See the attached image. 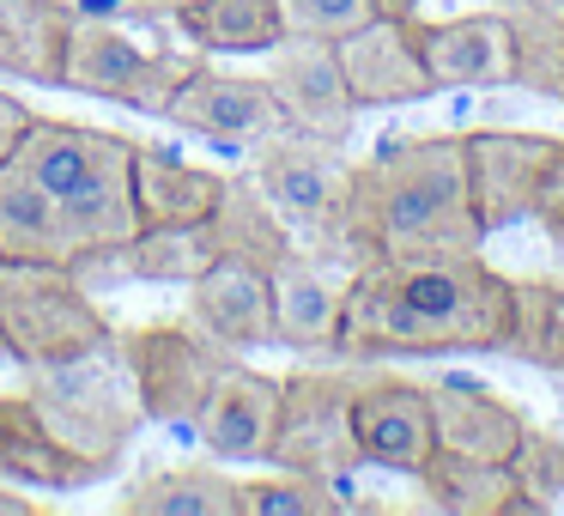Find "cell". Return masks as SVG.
<instances>
[{"instance_id": "4", "label": "cell", "mask_w": 564, "mask_h": 516, "mask_svg": "<svg viewBox=\"0 0 564 516\" xmlns=\"http://www.w3.org/2000/svg\"><path fill=\"white\" fill-rule=\"evenodd\" d=\"M25 395L37 401V413L50 419V431L79 450L86 462H98L110 474L128 455V443L147 426V407H140V389L128 377L122 341H104L98 353L67 358V365H37L25 370Z\"/></svg>"}, {"instance_id": "7", "label": "cell", "mask_w": 564, "mask_h": 516, "mask_svg": "<svg viewBox=\"0 0 564 516\" xmlns=\"http://www.w3.org/2000/svg\"><path fill=\"white\" fill-rule=\"evenodd\" d=\"M207 55L188 50H164L159 37H140V25H110V19H86L74 13V37H67V62H62V92L79 98H104L140 116H164L171 92L183 86Z\"/></svg>"}, {"instance_id": "39", "label": "cell", "mask_w": 564, "mask_h": 516, "mask_svg": "<svg viewBox=\"0 0 564 516\" xmlns=\"http://www.w3.org/2000/svg\"><path fill=\"white\" fill-rule=\"evenodd\" d=\"M171 7H176V0H171Z\"/></svg>"}, {"instance_id": "37", "label": "cell", "mask_w": 564, "mask_h": 516, "mask_svg": "<svg viewBox=\"0 0 564 516\" xmlns=\"http://www.w3.org/2000/svg\"><path fill=\"white\" fill-rule=\"evenodd\" d=\"M31 510H37V504H31L25 492H7V486H0V516H31Z\"/></svg>"}, {"instance_id": "16", "label": "cell", "mask_w": 564, "mask_h": 516, "mask_svg": "<svg viewBox=\"0 0 564 516\" xmlns=\"http://www.w3.org/2000/svg\"><path fill=\"white\" fill-rule=\"evenodd\" d=\"M188 322L231 353L273 346V273L256 261L219 256L200 280H188Z\"/></svg>"}, {"instance_id": "24", "label": "cell", "mask_w": 564, "mask_h": 516, "mask_svg": "<svg viewBox=\"0 0 564 516\" xmlns=\"http://www.w3.org/2000/svg\"><path fill=\"white\" fill-rule=\"evenodd\" d=\"M231 176L200 171L164 147H134V213L140 225H200L213 219Z\"/></svg>"}, {"instance_id": "23", "label": "cell", "mask_w": 564, "mask_h": 516, "mask_svg": "<svg viewBox=\"0 0 564 516\" xmlns=\"http://www.w3.org/2000/svg\"><path fill=\"white\" fill-rule=\"evenodd\" d=\"M74 0H0V74L25 86H62Z\"/></svg>"}, {"instance_id": "27", "label": "cell", "mask_w": 564, "mask_h": 516, "mask_svg": "<svg viewBox=\"0 0 564 516\" xmlns=\"http://www.w3.org/2000/svg\"><path fill=\"white\" fill-rule=\"evenodd\" d=\"M213 237H219V256L256 261V268H285L297 256V237L285 232V219L268 207V195L256 189V176H231L213 207Z\"/></svg>"}, {"instance_id": "1", "label": "cell", "mask_w": 564, "mask_h": 516, "mask_svg": "<svg viewBox=\"0 0 564 516\" xmlns=\"http://www.w3.org/2000/svg\"><path fill=\"white\" fill-rule=\"evenodd\" d=\"M503 341H510V273L486 268L479 249L370 256L346 273L334 353L352 365L503 353Z\"/></svg>"}, {"instance_id": "18", "label": "cell", "mask_w": 564, "mask_h": 516, "mask_svg": "<svg viewBox=\"0 0 564 516\" xmlns=\"http://www.w3.org/2000/svg\"><path fill=\"white\" fill-rule=\"evenodd\" d=\"M425 389H431V419H437V450L479 455V462H510L516 455L528 419L516 413L491 383L462 377V370H443V377L425 383Z\"/></svg>"}, {"instance_id": "2", "label": "cell", "mask_w": 564, "mask_h": 516, "mask_svg": "<svg viewBox=\"0 0 564 516\" xmlns=\"http://www.w3.org/2000/svg\"><path fill=\"white\" fill-rule=\"evenodd\" d=\"M486 232L467 201L462 135H394L352 164L346 201V268L370 256L419 249H479Z\"/></svg>"}, {"instance_id": "17", "label": "cell", "mask_w": 564, "mask_h": 516, "mask_svg": "<svg viewBox=\"0 0 564 516\" xmlns=\"http://www.w3.org/2000/svg\"><path fill=\"white\" fill-rule=\"evenodd\" d=\"M0 480L37 492H86L104 480V467L67 450L25 389H7L0 395Z\"/></svg>"}, {"instance_id": "20", "label": "cell", "mask_w": 564, "mask_h": 516, "mask_svg": "<svg viewBox=\"0 0 564 516\" xmlns=\"http://www.w3.org/2000/svg\"><path fill=\"white\" fill-rule=\"evenodd\" d=\"M346 273L297 249L285 268H273V346L292 353H334L340 341Z\"/></svg>"}, {"instance_id": "5", "label": "cell", "mask_w": 564, "mask_h": 516, "mask_svg": "<svg viewBox=\"0 0 564 516\" xmlns=\"http://www.w3.org/2000/svg\"><path fill=\"white\" fill-rule=\"evenodd\" d=\"M256 189L268 195V207L285 219V232L297 237V249L328 268H346V201H352V159L340 152V140L304 135V128H280L256 147L249 164Z\"/></svg>"}, {"instance_id": "38", "label": "cell", "mask_w": 564, "mask_h": 516, "mask_svg": "<svg viewBox=\"0 0 564 516\" xmlns=\"http://www.w3.org/2000/svg\"><path fill=\"white\" fill-rule=\"evenodd\" d=\"M522 7H534V13H546V19H564V0H522Z\"/></svg>"}, {"instance_id": "34", "label": "cell", "mask_w": 564, "mask_h": 516, "mask_svg": "<svg viewBox=\"0 0 564 516\" xmlns=\"http://www.w3.org/2000/svg\"><path fill=\"white\" fill-rule=\"evenodd\" d=\"M534 219H540V232H546L552 244L564 249V140H558V152H552L546 176H540V195H534Z\"/></svg>"}, {"instance_id": "11", "label": "cell", "mask_w": 564, "mask_h": 516, "mask_svg": "<svg viewBox=\"0 0 564 516\" xmlns=\"http://www.w3.org/2000/svg\"><path fill=\"white\" fill-rule=\"evenodd\" d=\"M352 438H358V455L370 467H389V474L413 480L437 455L431 389L413 377H394V370L370 365L358 377V395H352Z\"/></svg>"}, {"instance_id": "22", "label": "cell", "mask_w": 564, "mask_h": 516, "mask_svg": "<svg viewBox=\"0 0 564 516\" xmlns=\"http://www.w3.org/2000/svg\"><path fill=\"white\" fill-rule=\"evenodd\" d=\"M0 256L79 268V249H74V232H67L62 207H55L50 189H43L19 159L0 164Z\"/></svg>"}, {"instance_id": "30", "label": "cell", "mask_w": 564, "mask_h": 516, "mask_svg": "<svg viewBox=\"0 0 564 516\" xmlns=\"http://www.w3.org/2000/svg\"><path fill=\"white\" fill-rule=\"evenodd\" d=\"M498 13L510 19V55H516L510 86L564 104V19H546L522 0H503Z\"/></svg>"}, {"instance_id": "36", "label": "cell", "mask_w": 564, "mask_h": 516, "mask_svg": "<svg viewBox=\"0 0 564 516\" xmlns=\"http://www.w3.org/2000/svg\"><path fill=\"white\" fill-rule=\"evenodd\" d=\"M377 19H419V0H370Z\"/></svg>"}, {"instance_id": "29", "label": "cell", "mask_w": 564, "mask_h": 516, "mask_svg": "<svg viewBox=\"0 0 564 516\" xmlns=\"http://www.w3.org/2000/svg\"><path fill=\"white\" fill-rule=\"evenodd\" d=\"M503 353L564 377V280H510V341Z\"/></svg>"}, {"instance_id": "26", "label": "cell", "mask_w": 564, "mask_h": 516, "mask_svg": "<svg viewBox=\"0 0 564 516\" xmlns=\"http://www.w3.org/2000/svg\"><path fill=\"white\" fill-rule=\"evenodd\" d=\"M219 261V237L213 219L200 225H140L116 256H104L98 268H116L122 280H152V286H188Z\"/></svg>"}, {"instance_id": "6", "label": "cell", "mask_w": 564, "mask_h": 516, "mask_svg": "<svg viewBox=\"0 0 564 516\" xmlns=\"http://www.w3.org/2000/svg\"><path fill=\"white\" fill-rule=\"evenodd\" d=\"M110 316L91 304L79 268L0 256V353L25 370L67 365L110 341Z\"/></svg>"}, {"instance_id": "33", "label": "cell", "mask_w": 564, "mask_h": 516, "mask_svg": "<svg viewBox=\"0 0 564 516\" xmlns=\"http://www.w3.org/2000/svg\"><path fill=\"white\" fill-rule=\"evenodd\" d=\"M280 13H285V31H292V37L340 43V37H352L358 25H370L377 7H370V0H280Z\"/></svg>"}, {"instance_id": "28", "label": "cell", "mask_w": 564, "mask_h": 516, "mask_svg": "<svg viewBox=\"0 0 564 516\" xmlns=\"http://www.w3.org/2000/svg\"><path fill=\"white\" fill-rule=\"evenodd\" d=\"M122 516H237V480L225 467H159L116 498Z\"/></svg>"}, {"instance_id": "25", "label": "cell", "mask_w": 564, "mask_h": 516, "mask_svg": "<svg viewBox=\"0 0 564 516\" xmlns=\"http://www.w3.org/2000/svg\"><path fill=\"white\" fill-rule=\"evenodd\" d=\"M171 25L200 55H268L285 37L280 0H176Z\"/></svg>"}, {"instance_id": "15", "label": "cell", "mask_w": 564, "mask_h": 516, "mask_svg": "<svg viewBox=\"0 0 564 516\" xmlns=\"http://www.w3.org/2000/svg\"><path fill=\"white\" fill-rule=\"evenodd\" d=\"M419 55L437 92H486L510 86L516 55H510V19L503 13H462V19H413Z\"/></svg>"}, {"instance_id": "21", "label": "cell", "mask_w": 564, "mask_h": 516, "mask_svg": "<svg viewBox=\"0 0 564 516\" xmlns=\"http://www.w3.org/2000/svg\"><path fill=\"white\" fill-rule=\"evenodd\" d=\"M413 480H419L431 510H449V516H534L540 510V504L516 486L510 462H479V455L437 450Z\"/></svg>"}, {"instance_id": "35", "label": "cell", "mask_w": 564, "mask_h": 516, "mask_svg": "<svg viewBox=\"0 0 564 516\" xmlns=\"http://www.w3.org/2000/svg\"><path fill=\"white\" fill-rule=\"evenodd\" d=\"M31 122H37V110H31L25 98H7V92H0V164L19 152V140H25Z\"/></svg>"}, {"instance_id": "13", "label": "cell", "mask_w": 564, "mask_h": 516, "mask_svg": "<svg viewBox=\"0 0 564 516\" xmlns=\"http://www.w3.org/2000/svg\"><path fill=\"white\" fill-rule=\"evenodd\" d=\"M268 86L285 110V128H304V135H322V140H340L346 147V135H352V122H358V104H352V92H346L334 43L292 37V31H285L268 50Z\"/></svg>"}, {"instance_id": "3", "label": "cell", "mask_w": 564, "mask_h": 516, "mask_svg": "<svg viewBox=\"0 0 564 516\" xmlns=\"http://www.w3.org/2000/svg\"><path fill=\"white\" fill-rule=\"evenodd\" d=\"M134 147L140 140H128V135H104V128H86V122H50V116H37L13 152L50 189L55 207H62L67 232H74V249H79V273L98 268L104 256H116L140 232Z\"/></svg>"}, {"instance_id": "14", "label": "cell", "mask_w": 564, "mask_h": 516, "mask_svg": "<svg viewBox=\"0 0 564 516\" xmlns=\"http://www.w3.org/2000/svg\"><path fill=\"white\" fill-rule=\"evenodd\" d=\"M334 55H340L346 92H352L358 110H394V104L437 98L425 55H419V37H413V19H370L352 37L334 43Z\"/></svg>"}, {"instance_id": "31", "label": "cell", "mask_w": 564, "mask_h": 516, "mask_svg": "<svg viewBox=\"0 0 564 516\" xmlns=\"http://www.w3.org/2000/svg\"><path fill=\"white\" fill-rule=\"evenodd\" d=\"M346 498L334 480H310V474H273L261 480H237V516H340Z\"/></svg>"}, {"instance_id": "9", "label": "cell", "mask_w": 564, "mask_h": 516, "mask_svg": "<svg viewBox=\"0 0 564 516\" xmlns=\"http://www.w3.org/2000/svg\"><path fill=\"white\" fill-rule=\"evenodd\" d=\"M116 341H122L128 377H134V389H140L147 419L176 426V431H195L213 383L237 365L231 346H219L207 329H195L188 316L183 322H140V329L116 334Z\"/></svg>"}, {"instance_id": "32", "label": "cell", "mask_w": 564, "mask_h": 516, "mask_svg": "<svg viewBox=\"0 0 564 516\" xmlns=\"http://www.w3.org/2000/svg\"><path fill=\"white\" fill-rule=\"evenodd\" d=\"M510 474L540 510H552V504L564 498V438H552V431H522V443H516V455H510Z\"/></svg>"}, {"instance_id": "8", "label": "cell", "mask_w": 564, "mask_h": 516, "mask_svg": "<svg viewBox=\"0 0 564 516\" xmlns=\"http://www.w3.org/2000/svg\"><path fill=\"white\" fill-rule=\"evenodd\" d=\"M365 370L346 358L340 370H292L280 377V419H273L268 467L310 480H352L365 467L352 438V395Z\"/></svg>"}, {"instance_id": "10", "label": "cell", "mask_w": 564, "mask_h": 516, "mask_svg": "<svg viewBox=\"0 0 564 516\" xmlns=\"http://www.w3.org/2000/svg\"><path fill=\"white\" fill-rule=\"evenodd\" d=\"M558 140L534 135V128H479L462 135V159H467V201H474L479 232H510V225L534 219V195L546 176Z\"/></svg>"}, {"instance_id": "12", "label": "cell", "mask_w": 564, "mask_h": 516, "mask_svg": "<svg viewBox=\"0 0 564 516\" xmlns=\"http://www.w3.org/2000/svg\"><path fill=\"white\" fill-rule=\"evenodd\" d=\"M159 122L183 128V135H207L219 147H261L268 135L285 128V110L273 98L268 79H249V74H219V67L200 62L183 86L171 92Z\"/></svg>"}, {"instance_id": "19", "label": "cell", "mask_w": 564, "mask_h": 516, "mask_svg": "<svg viewBox=\"0 0 564 516\" xmlns=\"http://www.w3.org/2000/svg\"><path fill=\"white\" fill-rule=\"evenodd\" d=\"M273 419H280V377L231 365L213 383L207 407H200V419H195V438H200V450L219 455V462H268Z\"/></svg>"}]
</instances>
